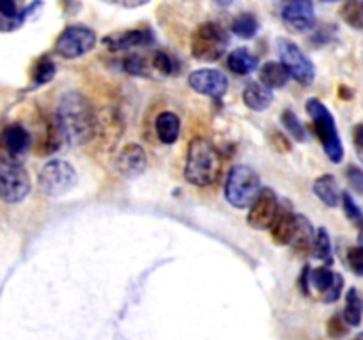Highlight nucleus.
<instances>
[{
	"mask_svg": "<svg viewBox=\"0 0 363 340\" xmlns=\"http://www.w3.org/2000/svg\"><path fill=\"white\" fill-rule=\"evenodd\" d=\"M94 108L80 92H66L57 106L55 120L62 138L71 145H84L94 137Z\"/></svg>",
	"mask_w": 363,
	"mask_h": 340,
	"instance_id": "1",
	"label": "nucleus"
},
{
	"mask_svg": "<svg viewBox=\"0 0 363 340\" xmlns=\"http://www.w3.org/2000/svg\"><path fill=\"white\" fill-rule=\"evenodd\" d=\"M222 154L208 138L197 137L190 142L184 165V177L188 183L201 188L215 184L222 176Z\"/></svg>",
	"mask_w": 363,
	"mask_h": 340,
	"instance_id": "2",
	"label": "nucleus"
},
{
	"mask_svg": "<svg viewBox=\"0 0 363 340\" xmlns=\"http://www.w3.org/2000/svg\"><path fill=\"white\" fill-rule=\"evenodd\" d=\"M307 113L311 115L314 130L318 133L319 140H321L323 149H325L326 156L332 159L333 163H340L344 158V147L340 142L339 131H337V124L330 110L319 101L318 98H311L305 105Z\"/></svg>",
	"mask_w": 363,
	"mask_h": 340,
	"instance_id": "3",
	"label": "nucleus"
},
{
	"mask_svg": "<svg viewBox=\"0 0 363 340\" xmlns=\"http://www.w3.org/2000/svg\"><path fill=\"white\" fill-rule=\"evenodd\" d=\"M261 191V179L248 165H234L225 179V198L233 208L245 209Z\"/></svg>",
	"mask_w": 363,
	"mask_h": 340,
	"instance_id": "4",
	"label": "nucleus"
},
{
	"mask_svg": "<svg viewBox=\"0 0 363 340\" xmlns=\"http://www.w3.org/2000/svg\"><path fill=\"white\" fill-rule=\"evenodd\" d=\"M230 39L225 28L215 21L199 25L191 38V55L204 62H215L225 53Z\"/></svg>",
	"mask_w": 363,
	"mask_h": 340,
	"instance_id": "5",
	"label": "nucleus"
},
{
	"mask_svg": "<svg viewBox=\"0 0 363 340\" xmlns=\"http://www.w3.org/2000/svg\"><path fill=\"white\" fill-rule=\"evenodd\" d=\"M77 170L64 159H52L41 169L38 176L39 191L50 198H59L77 186Z\"/></svg>",
	"mask_w": 363,
	"mask_h": 340,
	"instance_id": "6",
	"label": "nucleus"
},
{
	"mask_svg": "<svg viewBox=\"0 0 363 340\" xmlns=\"http://www.w3.org/2000/svg\"><path fill=\"white\" fill-rule=\"evenodd\" d=\"M98 42L96 32L85 25H69L59 34L55 41V53L62 59H80L92 52Z\"/></svg>",
	"mask_w": 363,
	"mask_h": 340,
	"instance_id": "7",
	"label": "nucleus"
},
{
	"mask_svg": "<svg viewBox=\"0 0 363 340\" xmlns=\"http://www.w3.org/2000/svg\"><path fill=\"white\" fill-rule=\"evenodd\" d=\"M277 52H279L280 62L284 64L289 76L294 78L298 84L307 87V85H311L314 81L315 67L300 46L294 45L289 39L282 38L277 41Z\"/></svg>",
	"mask_w": 363,
	"mask_h": 340,
	"instance_id": "8",
	"label": "nucleus"
},
{
	"mask_svg": "<svg viewBox=\"0 0 363 340\" xmlns=\"http://www.w3.org/2000/svg\"><path fill=\"white\" fill-rule=\"evenodd\" d=\"M30 193V177L21 163H0V198L18 204Z\"/></svg>",
	"mask_w": 363,
	"mask_h": 340,
	"instance_id": "9",
	"label": "nucleus"
},
{
	"mask_svg": "<svg viewBox=\"0 0 363 340\" xmlns=\"http://www.w3.org/2000/svg\"><path fill=\"white\" fill-rule=\"evenodd\" d=\"M30 145V133L21 124L13 123L0 128V163H21Z\"/></svg>",
	"mask_w": 363,
	"mask_h": 340,
	"instance_id": "10",
	"label": "nucleus"
},
{
	"mask_svg": "<svg viewBox=\"0 0 363 340\" xmlns=\"http://www.w3.org/2000/svg\"><path fill=\"white\" fill-rule=\"evenodd\" d=\"M248 208H250L247 216L248 225L255 230L269 229V225H272V222L275 220L277 212L280 209L279 197H277V193L272 188H261L257 197L254 198V202Z\"/></svg>",
	"mask_w": 363,
	"mask_h": 340,
	"instance_id": "11",
	"label": "nucleus"
},
{
	"mask_svg": "<svg viewBox=\"0 0 363 340\" xmlns=\"http://www.w3.org/2000/svg\"><path fill=\"white\" fill-rule=\"evenodd\" d=\"M124 133V123L121 119L119 112L116 108H106L99 110L94 115V137L98 138L99 145L105 147L106 151H112L121 140Z\"/></svg>",
	"mask_w": 363,
	"mask_h": 340,
	"instance_id": "12",
	"label": "nucleus"
},
{
	"mask_svg": "<svg viewBox=\"0 0 363 340\" xmlns=\"http://www.w3.org/2000/svg\"><path fill=\"white\" fill-rule=\"evenodd\" d=\"M188 85L195 92H199V94L209 96L213 99H220L225 96L229 80H227V76L222 71L204 67V69H195L194 73H190Z\"/></svg>",
	"mask_w": 363,
	"mask_h": 340,
	"instance_id": "13",
	"label": "nucleus"
},
{
	"mask_svg": "<svg viewBox=\"0 0 363 340\" xmlns=\"http://www.w3.org/2000/svg\"><path fill=\"white\" fill-rule=\"evenodd\" d=\"M282 20L296 32L311 30L315 23L314 4L312 0H284Z\"/></svg>",
	"mask_w": 363,
	"mask_h": 340,
	"instance_id": "14",
	"label": "nucleus"
},
{
	"mask_svg": "<svg viewBox=\"0 0 363 340\" xmlns=\"http://www.w3.org/2000/svg\"><path fill=\"white\" fill-rule=\"evenodd\" d=\"M64 138L57 120H52L50 117H41L38 124V130H35V135L32 137V144H34L35 152L41 156L53 154L60 147V142Z\"/></svg>",
	"mask_w": 363,
	"mask_h": 340,
	"instance_id": "15",
	"label": "nucleus"
},
{
	"mask_svg": "<svg viewBox=\"0 0 363 340\" xmlns=\"http://www.w3.org/2000/svg\"><path fill=\"white\" fill-rule=\"evenodd\" d=\"M152 39H155V35L147 28H131V30L106 35L103 42L110 52H126V50L138 48V46L151 45Z\"/></svg>",
	"mask_w": 363,
	"mask_h": 340,
	"instance_id": "16",
	"label": "nucleus"
},
{
	"mask_svg": "<svg viewBox=\"0 0 363 340\" xmlns=\"http://www.w3.org/2000/svg\"><path fill=\"white\" fill-rule=\"evenodd\" d=\"M117 170L124 177H138L147 169V154L138 144H130L117 156Z\"/></svg>",
	"mask_w": 363,
	"mask_h": 340,
	"instance_id": "17",
	"label": "nucleus"
},
{
	"mask_svg": "<svg viewBox=\"0 0 363 340\" xmlns=\"http://www.w3.org/2000/svg\"><path fill=\"white\" fill-rule=\"evenodd\" d=\"M314 229L312 223L305 218L303 215H294V232L291 237V246L298 255H307L312 251V244H314Z\"/></svg>",
	"mask_w": 363,
	"mask_h": 340,
	"instance_id": "18",
	"label": "nucleus"
},
{
	"mask_svg": "<svg viewBox=\"0 0 363 340\" xmlns=\"http://www.w3.org/2000/svg\"><path fill=\"white\" fill-rule=\"evenodd\" d=\"M243 101L254 112H262L273 103V92L261 81H250L243 91Z\"/></svg>",
	"mask_w": 363,
	"mask_h": 340,
	"instance_id": "19",
	"label": "nucleus"
},
{
	"mask_svg": "<svg viewBox=\"0 0 363 340\" xmlns=\"http://www.w3.org/2000/svg\"><path fill=\"white\" fill-rule=\"evenodd\" d=\"M155 131L156 137L160 138V142L163 144H174V142L179 138L181 131V120L179 117L174 112H162L158 113L155 120Z\"/></svg>",
	"mask_w": 363,
	"mask_h": 340,
	"instance_id": "20",
	"label": "nucleus"
},
{
	"mask_svg": "<svg viewBox=\"0 0 363 340\" xmlns=\"http://www.w3.org/2000/svg\"><path fill=\"white\" fill-rule=\"evenodd\" d=\"M257 66L259 59L248 48H236L227 57V67L240 76L250 74L252 71L257 69Z\"/></svg>",
	"mask_w": 363,
	"mask_h": 340,
	"instance_id": "21",
	"label": "nucleus"
},
{
	"mask_svg": "<svg viewBox=\"0 0 363 340\" xmlns=\"http://www.w3.org/2000/svg\"><path fill=\"white\" fill-rule=\"evenodd\" d=\"M269 230H272V237L277 244H289L294 232V212L279 209L275 220L269 225Z\"/></svg>",
	"mask_w": 363,
	"mask_h": 340,
	"instance_id": "22",
	"label": "nucleus"
},
{
	"mask_svg": "<svg viewBox=\"0 0 363 340\" xmlns=\"http://www.w3.org/2000/svg\"><path fill=\"white\" fill-rule=\"evenodd\" d=\"M314 193L321 198V202H325L328 208H337L340 204V193L339 188H337V181L332 174H326L321 176L319 179H315L314 183Z\"/></svg>",
	"mask_w": 363,
	"mask_h": 340,
	"instance_id": "23",
	"label": "nucleus"
},
{
	"mask_svg": "<svg viewBox=\"0 0 363 340\" xmlns=\"http://www.w3.org/2000/svg\"><path fill=\"white\" fill-rule=\"evenodd\" d=\"M261 84H264L269 89H279L289 81V73L284 67L282 62H266L259 71Z\"/></svg>",
	"mask_w": 363,
	"mask_h": 340,
	"instance_id": "24",
	"label": "nucleus"
},
{
	"mask_svg": "<svg viewBox=\"0 0 363 340\" xmlns=\"http://www.w3.org/2000/svg\"><path fill=\"white\" fill-rule=\"evenodd\" d=\"M363 317V301L358 289L351 287L346 294V308H344V321L350 326H360Z\"/></svg>",
	"mask_w": 363,
	"mask_h": 340,
	"instance_id": "25",
	"label": "nucleus"
},
{
	"mask_svg": "<svg viewBox=\"0 0 363 340\" xmlns=\"http://www.w3.org/2000/svg\"><path fill=\"white\" fill-rule=\"evenodd\" d=\"M233 32L241 39H252L259 32V20L252 13H243L233 21Z\"/></svg>",
	"mask_w": 363,
	"mask_h": 340,
	"instance_id": "26",
	"label": "nucleus"
},
{
	"mask_svg": "<svg viewBox=\"0 0 363 340\" xmlns=\"http://www.w3.org/2000/svg\"><path fill=\"white\" fill-rule=\"evenodd\" d=\"M312 251L318 259H321L326 264H332V239H330V234L326 229H319L314 236V244H312Z\"/></svg>",
	"mask_w": 363,
	"mask_h": 340,
	"instance_id": "27",
	"label": "nucleus"
},
{
	"mask_svg": "<svg viewBox=\"0 0 363 340\" xmlns=\"http://www.w3.org/2000/svg\"><path fill=\"white\" fill-rule=\"evenodd\" d=\"M55 76V62L52 59H48L46 55H43L41 59L35 64L34 71H32V84L38 87V85L48 84L52 78Z\"/></svg>",
	"mask_w": 363,
	"mask_h": 340,
	"instance_id": "28",
	"label": "nucleus"
},
{
	"mask_svg": "<svg viewBox=\"0 0 363 340\" xmlns=\"http://www.w3.org/2000/svg\"><path fill=\"white\" fill-rule=\"evenodd\" d=\"M282 124L284 128H287V131L293 135L294 140L298 142L307 140V131H305L303 124H301V120L298 119V115L293 112V110H286V112L282 113Z\"/></svg>",
	"mask_w": 363,
	"mask_h": 340,
	"instance_id": "29",
	"label": "nucleus"
},
{
	"mask_svg": "<svg viewBox=\"0 0 363 340\" xmlns=\"http://www.w3.org/2000/svg\"><path fill=\"white\" fill-rule=\"evenodd\" d=\"M340 200H342V208H344V212H346L347 220H350L353 225H357L358 229L363 227V211L360 205L354 202V198L351 197V193L344 191V193L340 195Z\"/></svg>",
	"mask_w": 363,
	"mask_h": 340,
	"instance_id": "30",
	"label": "nucleus"
},
{
	"mask_svg": "<svg viewBox=\"0 0 363 340\" xmlns=\"http://www.w3.org/2000/svg\"><path fill=\"white\" fill-rule=\"evenodd\" d=\"M344 21L354 28H363V7L358 6L357 0H347L340 9Z\"/></svg>",
	"mask_w": 363,
	"mask_h": 340,
	"instance_id": "31",
	"label": "nucleus"
},
{
	"mask_svg": "<svg viewBox=\"0 0 363 340\" xmlns=\"http://www.w3.org/2000/svg\"><path fill=\"white\" fill-rule=\"evenodd\" d=\"M123 66L128 73L135 74V76H151V73H149V71H152L151 60L147 62L144 57L130 55L126 60H124Z\"/></svg>",
	"mask_w": 363,
	"mask_h": 340,
	"instance_id": "32",
	"label": "nucleus"
},
{
	"mask_svg": "<svg viewBox=\"0 0 363 340\" xmlns=\"http://www.w3.org/2000/svg\"><path fill=\"white\" fill-rule=\"evenodd\" d=\"M151 66L152 69L158 71L163 76H169L176 71V62H174L172 57L165 52H156L155 55L151 57Z\"/></svg>",
	"mask_w": 363,
	"mask_h": 340,
	"instance_id": "33",
	"label": "nucleus"
},
{
	"mask_svg": "<svg viewBox=\"0 0 363 340\" xmlns=\"http://www.w3.org/2000/svg\"><path fill=\"white\" fill-rule=\"evenodd\" d=\"M326 332L333 339H340V336H346L350 333V324L340 315H333L328 324H326Z\"/></svg>",
	"mask_w": 363,
	"mask_h": 340,
	"instance_id": "34",
	"label": "nucleus"
},
{
	"mask_svg": "<svg viewBox=\"0 0 363 340\" xmlns=\"http://www.w3.org/2000/svg\"><path fill=\"white\" fill-rule=\"evenodd\" d=\"M347 264L353 269V273H357L358 276H363V248L360 244L351 246L347 250Z\"/></svg>",
	"mask_w": 363,
	"mask_h": 340,
	"instance_id": "35",
	"label": "nucleus"
},
{
	"mask_svg": "<svg viewBox=\"0 0 363 340\" xmlns=\"http://www.w3.org/2000/svg\"><path fill=\"white\" fill-rule=\"evenodd\" d=\"M342 287H344V278H342V275H339V273H337L335 280H333L332 285H330L328 289L321 294V300L325 301V303H333V301H337L340 298Z\"/></svg>",
	"mask_w": 363,
	"mask_h": 340,
	"instance_id": "36",
	"label": "nucleus"
},
{
	"mask_svg": "<svg viewBox=\"0 0 363 340\" xmlns=\"http://www.w3.org/2000/svg\"><path fill=\"white\" fill-rule=\"evenodd\" d=\"M346 177L350 181L351 186L354 188V191L363 195V170L357 165H350L346 169Z\"/></svg>",
	"mask_w": 363,
	"mask_h": 340,
	"instance_id": "37",
	"label": "nucleus"
},
{
	"mask_svg": "<svg viewBox=\"0 0 363 340\" xmlns=\"http://www.w3.org/2000/svg\"><path fill=\"white\" fill-rule=\"evenodd\" d=\"M18 7L14 0H0V16L4 18H16L18 16Z\"/></svg>",
	"mask_w": 363,
	"mask_h": 340,
	"instance_id": "38",
	"label": "nucleus"
},
{
	"mask_svg": "<svg viewBox=\"0 0 363 340\" xmlns=\"http://www.w3.org/2000/svg\"><path fill=\"white\" fill-rule=\"evenodd\" d=\"M353 140H354V147H357L358 156L363 162V124H357L353 130Z\"/></svg>",
	"mask_w": 363,
	"mask_h": 340,
	"instance_id": "39",
	"label": "nucleus"
},
{
	"mask_svg": "<svg viewBox=\"0 0 363 340\" xmlns=\"http://www.w3.org/2000/svg\"><path fill=\"white\" fill-rule=\"evenodd\" d=\"M105 2L117 4L121 7H128V9H133V7H142L149 2V0H105Z\"/></svg>",
	"mask_w": 363,
	"mask_h": 340,
	"instance_id": "40",
	"label": "nucleus"
},
{
	"mask_svg": "<svg viewBox=\"0 0 363 340\" xmlns=\"http://www.w3.org/2000/svg\"><path fill=\"white\" fill-rule=\"evenodd\" d=\"M272 140H273V144H275L277 147L280 149V151H284L282 145H286L287 151H289V149H291V144H289V142H287V138L284 137L282 133H273V135H272Z\"/></svg>",
	"mask_w": 363,
	"mask_h": 340,
	"instance_id": "41",
	"label": "nucleus"
},
{
	"mask_svg": "<svg viewBox=\"0 0 363 340\" xmlns=\"http://www.w3.org/2000/svg\"><path fill=\"white\" fill-rule=\"evenodd\" d=\"M358 244L363 248V227H360V234H358Z\"/></svg>",
	"mask_w": 363,
	"mask_h": 340,
	"instance_id": "42",
	"label": "nucleus"
},
{
	"mask_svg": "<svg viewBox=\"0 0 363 340\" xmlns=\"http://www.w3.org/2000/svg\"><path fill=\"white\" fill-rule=\"evenodd\" d=\"M216 2H218V4H223V6H229V4L233 2V0H216Z\"/></svg>",
	"mask_w": 363,
	"mask_h": 340,
	"instance_id": "43",
	"label": "nucleus"
},
{
	"mask_svg": "<svg viewBox=\"0 0 363 340\" xmlns=\"http://www.w3.org/2000/svg\"><path fill=\"white\" fill-rule=\"evenodd\" d=\"M321 2H326V4H333V2H339V0H321Z\"/></svg>",
	"mask_w": 363,
	"mask_h": 340,
	"instance_id": "44",
	"label": "nucleus"
},
{
	"mask_svg": "<svg viewBox=\"0 0 363 340\" xmlns=\"http://www.w3.org/2000/svg\"><path fill=\"white\" fill-rule=\"evenodd\" d=\"M362 7H363V6H362Z\"/></svg>",
	"mask_w": 363,
	"mask_h": 340,
	"instance_id": "45",
	"label": "nucleus"
}]
</instances>
